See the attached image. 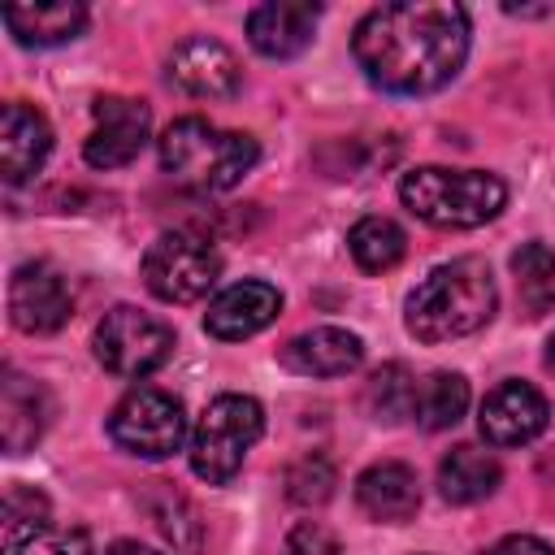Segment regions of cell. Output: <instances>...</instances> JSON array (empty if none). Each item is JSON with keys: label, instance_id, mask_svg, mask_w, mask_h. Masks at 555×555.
Segmentation results:
<instances>
[{"label": "cell", "instance_id": "cell-1", "mask_svg": "<svg viewBox=\"0 0 555 555\" xmlns=\"http://www.w3.org/2000/svg\"><path fill=\"white\" fill-rule=\"evenodd\" d=\"M351 52L373 87L390 95H429L464 69L468 13L447 0L377 4L356 22Z\"/></svg>", "mask_w": 555, "mask_h": 555}, {"label": "cell", "instance_id": "cell-2", "mask_svg": "<svg viewBox=\"0 0 555 555\" xmlns=\"http://www.w3.org/2000/svg\"><path fill=\"white\" fill-rule=\"evenodd\" d=\"M499 308L494 273L481 256H455L425 273V282L408 295L403 325L416 343H451L477 334Z\"/></svg>", "mask_w": 555, "mask_h": 555}, {"label": "cell", "instance_id": "cell-3", "mask_svg": "<svg viewBox=\"0 0 555 555\" xmlns=\"http://www.w3.org/2000/svg\"><path fill=\"white\" fill-rule=\"evenodd\" d=\"M256 156L260 147L251 134L221 130L204 117H178L160 134V169L199 195L230 191L256 165Z\"/></svg>", "mask_w": 555, "mask_h": 555}, {"label": "cell", "instance_id": "cell-4", "mask_svg": "<svg viewBox=\"0 0 555 555\" xmlns=\"http://www.w3.org/2000/svg\"><path fill=\"white\" fill-rule=\"evenodd\" d=\"M399 199L412 217L438 230H477L494 221L507 204L503 178L486 169H442V165H421L403 173Z\"/></svg>", "mask_w": 555, "mask_h": 555}, {"label": "cell", "instance_id": "cell-5", "mask_svg": "<svg viewBox=\"0 0 555 555\" xmlns=\"http://www.w3.org/2000/svg\"><path fill=\"white\" fill-rule=\"evenodd\" d=\"M260 434L264 412L251 395H217L191 429V473L208 486H225L243 468Z\"/></svg>", "mask_w": 555, "mask_h": 555}, {"label": "cell", "instance_id": "cell-6", "mask_svg": "<svg viewBox=\"0 0 555 555\" xmlns=\"http://www.w3.org/2000/svg\"><path fill=\"white\" fill-rule=\"evenodd\" d=\"M169 356H173V330L160 317L143 312V308L117 304L95 325V360L108 373L126 377V382H139V377L156 373Z\"/></svg>", "mask_w": 555, "mask_h": 555}, {"label": "cell", "instance_id": "cell-7", "mask_svg": "<svg viewBox=\"0 0 555 555\" xmlns=\"http://www.w3.org/2000/svg\"><path fill=\"white\" fill-rule=\"evenodd\" d=\"M108 438L139 460H169L186 442V408L156 386H134L108 416Z\"/></svg>", "mask_w": 555, "mask_h": 555}, {"label": "cell", "instance_id": "cell-8", "mask_svg": "<svg viewBox=\"0 0 555 555\" xmlns=\"http://www.w3.org/2000/svg\"><path fill=\"white\" fill-rule=\"evenodd\" d=\"M221 256L208 238L169 230L143 251V286L165 304H195L217 286Z\"/></svg>", "mask_w": 555, "mask_h": 555}, {"label": "cell", "instance_id": "cell-9", "mask_svg": "<svg viewBox=\"0 0 555 555\" xmlns=\"http://www.w3.org/2000/svg\"><path fill=\"white\" fill-rule=\"evenodd\" d=\"M91 134L82 143V156L91 169H121L130 165L143 147H147V130H152V113L143 100H126V95H100L91 104Z\"/></svg>", "mask_w": 555, "mask_h": 555}, {"label": "cell", "instance_id": "cell-10", "mask_svg": "<svg viewBox=\"0 0 555 555\" xmlns=\"http://www.w3.org/2000/svg\"><path fill=\"white\" fill-rule=\"evenodd\" d=\"M165 74H169V82H173L178 91H186V95H195V100H230V95H238V87H243V65H238V56H234L225 43L208 39V35L182 39V43L169 52Z\"/></svg>", "mask_w": 555, "mask_h": 555}, {"label": "cell", "instance_id": "cell-11", "mask_svg": "<svg viewBox=\"0 0 555 555\" xmlns=\"http://www.w3.org/2000/svg\"><path fill=\"white\" fill-rule=\"evenodd\" d=\"M74 312L69 286L65 278L35 260V264H17L9 278V317L22 334H56Z\"/></svg>", "mask_w": 555, "mask_h": 555}, {"label": "cell", "instance_id": "cell-12", "mask_svg": "<svg viewBox=\"0 0 555 555\" xmlns=\"http://www.w3.org/2000/svg\"><path fill=\"white\" fill-rule=\"evenodd\" d=\"M477 425L490 447H525L551 425V408L529 382H503L481 399Z\"/></svg>", "mask_w": 555, "mask_h": 555}, {"label": "cell", "instance_id": "cell-13", "mask_svg": "<svg viewBox=\"0 0 555 555\" xmlns=\"http://www.w3.org/2000/svg\"><path fill=\"white\" fill-rule=\"evenodd\" d=\"M282 312V291L269 282H234L225 286L217 299H208L204 312V330L221 343H238L260 334L264 325H273Z\"/></svg>", "mask_w": 555, "mask_h": 555}, {"label": "cell", "instance_id": "cell-14", "mask_svg": "<svg viewBox=\"0 0 555 555\" xmlns=\"http://www.w3.org/2000/svg\"><path fill=\"white\" fill-rule=\"evenodd\" d=\"M321 22V4L308 0H269L247 13V39L260 56L291 61L312 43V30Z\"/></svg>", "mask_w": 555, "mask_h": 555}, {"label": "cell", "instance_id": "cell-15", "mask_svg": "<svg viewBox=\"0 0 555 555\" xmlns=\"http://www.w3.org/2000/svg\"><path fill=\"white\" fill-rule=\"evenodd\" d=\"M52 152V126L39 108L22 104V100H9L4 113H0V173L4 182H26L43 169Z\"/></svg>", "mask_w": 555, "mask_h": 555}, {"label": "cell", "instance_id": "cell-16", "mask_svg": "<svg viewBox=\"0 0 555 555\" xmlns=\"http://www.w3.org/2000/svg\"><path fill=\"white\" fill-rule=\"evenodd\" d=\"M360 360H364V343L338 325L304 330L282 347V364L299 377H347L360 369Z\"/></svg>", "mask_w": 555, "mask_h": 555}, {"label": "cell", "instance_id": "cell-17", "mask_svg": "<svg viewBox=\"0 0 555 555\" xmlns=\"http://www.w3.org/2000/svg\"><path fill=\"white\" fill-rule=\"evenodd\" d=\"M356 503L369 520L382 525H403L421 507V481L408 464L399 460H377L356 477Z\"/></svg>", "mask_w": 555, "mask_h": 555}, {"label": "cell", "instance_id": "cell-18", "mask_svg": "<svg viewBox=\"0 0 555 555\" xmlns=\"http://www.w3.org/2000/svg\"><path fill=\"white\" fill-rule=\"evenodd\" d=\"M4 26L17 43L26 48H56V43H69L82 35L87 26V9L78 0H43V4H9L4 13Z\"/></svg>", "mask_w": 555, "mask_h": 555}, {"label": "cell", "instance_id": "cell-19", "mask_svg": "<svg viewBox=\"0 0 555 555\" xmlns=\"http://www.w3.org/2000/svg\"><path fill=\"white\" fill-rule=\"evenodd\" d=\"M43 425H48L43 390L22 373H4V382H0V442H4V451L9 455L30 451L39 442Z\"/></svg>", "mask_w": 555, "mask_h": 555}, {"label": "cell", "instance_id": "cell-20", "mask_svg": "<svg viewBox=\"0 0 555 555\" xmlns=\"http://www.w3.org/2000/svg\"><path fill=\"white\" fill-rule=\"evenodd\" d=\"M499 481H503L499 460H494L490 451L473 447V442L451 447V451L442 455V464H438V494H442L447 503H460V507L490 499V494L499 490Z\"/></svg>", "mask_w": 555, "mask_h": 555}, {"label": "cell", "instance_id": "cell-21", "mask_svg": "<svg viewBox=\"0 0 555 555\" xmlns=\"http://www.w3.org/2000/svg\"><path fill=\"white\" fill-rule=\"evenodd\" d=\"M347 247H351V260L364 269V273H386L403 260L408 251V234L390 221V217H360L351 230H347Z\"/></svg>", "mask_w": 555, "mask_h": 555}, {"label": "cell", "instance_id": "cell-22", "mask_svg": "<svg viewBox=\"0 0 555 555\" xmlns=\"http://www.w3.org/2000/svg\"><path fill=\"white\" fill-rule=\"evenodd\" d=\"M416 386H421V382L412 377L408 364H399V360L382 364V369L369 377V386H364V408H369V416L382 421V425L408 421V416L416 412Z\"/></svg>", "mask_w": 555, "mask_h": 555}, {"label": "cell", "instance_id": "cell-23", "mask_svg": "<svg viewBox=\"0 0 555 555\" xmlns=\"http://www.w3.org/2000/svg\"><path fill=\"white\" fill-rule=\"evenodd\" d=\"M464 408H468V382H464L460 373L438 369V373L421 377L412 421H416L421 429H429V434H434V429H451V425L464 416Z\"/></svg>", "mask_w": 555, "mask_h": 555}, {"label": "cell", "instance_id": "cell-24", "mask_svg": "<svg viewBox=\"0 0 555 555\" xmlns=\"http://www.w3.org/2000/svg\"><path fill=\"white\" fill-rule=\"evenodd\" d=\"M512 273H516L525 312L542 317L555 304V251L546 243H520V251L512 256Z\"/></svg>", "mask_w": 555, "mask_h": 555}, {"label": "cell", "instance_id": "cell-25", "mask_svg": "<svg viewBox=\"0 0 555 555\" xmlns=\"http://www.w3.org/2000/svg\"><path fill=\"white\" fill-rule=\"evenodd\" d=\"M156 490H152V499H147V507H152V520H156V529L173 542V551H199V542H204V525H199V512L191 507V499H182L169 481H152Z\"/></svg>", "mask_w": 555, "mask_h": 555}, {"label": "cell", "instance_id": "cell-26", "mask_svg": "<svg viewBox=\"0 0 555 555\" xmlns=\"http://www.w3.org/2000/svg\"><path fill=\"white\" fill-rule=\"evenodd\" d=\"M48 499L35 486H9L4 490V520H0V551L13 555L39 525H48Z\"/></svg>", "mask_w": 555, "mask_h": 555}, {"label": "cell", "instance_id": "cell-27", "mask_svg": "<svg viewBox=\"0 0 555 555\" xmlns=\"http://www.w3.org/2000/svg\"><path fill=\"white\" fill-rule=\"evenodd\" d=\"M282 486H286V499H291V503H299V507H321V503L334 499L338 473H334V464H330L325 455L312 451V455H299V460L286 468Z\"/></svg>", "mask_w": 555, "mask_h": 555}, {"label": "cell", "instance_id": "cell-28", "mask_svg": "<svg viewBox=\"0 0 555 555\" xmlns=\"http://www.w3.org/2000/svg\"><path fill=\"white\" fill-rule=\"evenodd\" d=\"M13 555H91V538L78 525H39Z\"/></svg>", "mask_w": 555, "mask_h": 555}, {"label": "cell", "instance_id": "cell-29", "mask_svg": "<svg viewBox=\"0 0 555 555\" xmlns=\"http://www.w3.org/2000/svg\"><path fill=\"white\" fill-rule=\"evenodd\" d=\"M286 555H343V546H338V538L321 520H304V525L291 529Z\"/></svg>", "mask_w": 555, "mask_h": 555}, {"label": "cell", "instance_id": "cell-30", "mask_svg": "<svg viewBox=\"0 0 555 555\" xmlns=\"http://www.w3.org/2000/svg\"><path fill=\"white\" fill-rule=\"evenodd\" d=\"M481 555H555L542 538H533V533H512V538H499L490 551H481Z\"/></svg>", "mask_w": 555, "mask_h": 555}, {"label": "cell", "instance_id": "cell-31", "mask_svg": "<svg viewBox=\"0 0 555 555\" xmlns=\"http://www.w3.org/2000/svg\"><path fill=\"white\" fill-rule=\"evenodd\" d=\"M104 555H160V551H152V546H139V542H113Z\"/></svg>", "mask_w": 555, "mask_h": 555}, {"label": "cell", "instance_id": "cell-32", "mask_svg": "<svg viewBox=\"0 0 555 555\" xmlns=\"http://www.w3.org/2000/svg\"><path fill=\"white\" fill-rule=\"evenodd\" d=\"M546 369L555 373V334H551V343H546Z\"/></svg>", "mask_w": 555, "mask_h": 555}]
</instances>
